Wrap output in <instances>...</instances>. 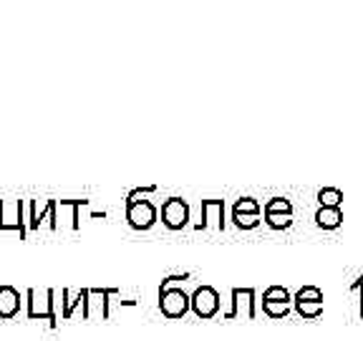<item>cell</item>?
I'll return each mask as SVG.
<instances>
[{
	"mask_svg": "<svg viewBox=\"0 0 363 341\" xmlns=\"http://www.w3.org/2000/svg\"><path fill=\"white\" fill-rule=\"evenodd\" d=\"M192 308L199 318H212L220 308V296L212 286H199L192 293Z\"/></svg>",
	"mask_w": 363,
	"mask_h": 341,
	"instance_id": "cell-3",
	"label": "cell"
},
{
	"mask_svg": "<svg viewBox=\"0 0 363 341\" xmlns=\"http://www.w3.org/2000/svg\"><path fill=\"white\" fill-rule=\"evenodd\" d=\"M129 225L136 227V230H147V227L154 225L157 220V210H154V205L149 200H129Z\"/></svg>",
	"mask_w": 363,
	"mask_h": 341,
	"instance_id": "cell-4",
	"label": "cell"
},
{
	"mask_svg": "<svg viewBox=\"0 0 363 341\" xmlns=\"http://www.w3.org/2000/svg\"><path fill=\"white\" fill-rule=\"evenodd\" d=\"M257 215H260V207H257L255 200L245 197L235 205V222H238L240 227H255Z\"/></svg>",
	"mask_w": 363,
	"mask_h": 341,
	"instance_id": "cell-7",
	"label": "cell"
},
{
	"mask_svg": "<svg viewBox=\"0 0 363 341\" xmlns=\"http://www.w3.org/2000/svg\"><path fill=\"white\" fill-rule=\"evenodd\" d=\"M272 298H280V301H288V291L280 288V286H272V288L265 293V298H262V301H272Z\"/></svg>",
	"mask_w": 363,
	"mask_h": 341,
	"instance_id": "cell-13",
	"label": "cell"
},
{
	"mask_svg": "<svg viewBox=\"0 0 363 341\" xmlns=\"http://www.w3.org/2000/svg\"><path fill=\"white\" fill-rule=\"evenodd\" d=\"M290 212V202L288 200H280V197H275L272 202H267L265 205V212Z\"/></svg>",
	"mask_w": 363,
	"mask_h": 341,
	"instance_id": "cell-12",
	"label": "cell"
},
{
	"mask_svg": "<svg viewBox=\"0 0 363 341\" xmlns=\"http://www.w3.org/2000/svg\"><path fill=\"white\" fill-rule=\"evenodd\" d=\"M187 217H189V210H187V202L179 197H169L164 205H162V220L169 230H182V227L187 225Z\"/></svg>",
	"mask_w": 363,
	"mask_h": 341,
	"instance_id": "cell-5",
	"label": "cell"
},
{
	"mask_svg": "<svg viewBox=\"0 0 363 341\" xmlns=\"http://www.w3.org/2000/svg\"><path fill=\"white\" fill-rule=\"evenodd\" d=\"M21 291L16 286H0V318L3 321H11V318L21 316Z\"/></svg>",
	"mask_w": 363,
	"mask_h": 341,
	"instance_id": "cell-6",
	"label": "cell"
},
{
	"mask_svg": "<svg viewBox=\"0 0 363 341\" xmlns=\"http://www.w3.org/2000/svg\"><path fill=\"white\" fill-rule=\"evenodd\" d=\"M56 291L53 288H48L45 291V301L40 303L38 301V291H26V318H30V321H48L51 326H56L58 324V316H56Z\"/></svg>",
	"mask_w": 363,
	"mask_h": 341,
	"instance_id": "cell-1",
	"label": "cell"
},
{
	"mask_svg": "<svg viewBox=\"0 0 363 341\" xmlns=\"http://www.w3.org/2000/svg\"><path fill=\"white\" fill-rule=\"evenodd\" d=\"M315 220H318V225H323V227H338L340 220H343V215H340L338 207H320Z\"/></svg>",
	"mask_w": 363,
	"mask_h": 341,
	"instance_id": "cell-8",
	"label": "cell"
},
{
	"mask_svg": "<svg viewBox=\"0 0 363 341\" xmlns=\"http://www.w3.org/2000/svg\"><path fill=\"white\" fill-rule=\"evenodd\" d=\"M318 200H320L323 207H338V202L343 200V195H340L338 190H323V193L318 195Z\"/></svg>",
	"mask_w": 363,
	"mask_h": 341,
	"instance_id": "cell-9",
	"label": "cell"
},
{
	"mask_svg": "<svg viewBox=\"0 0 363 341\" xmlns=\"http://www.w3.org/2000/svg\"><path fill=\"white\" fill-rule=\"evenodd\" d=\"M265 217L272 227H288L290 225V212H283V215H278V212H265Z\"/></svg>",
	"mask_w": 363,
	"mask_h": 341,
	"instance_id": "cell-11",
	"label": "cell"
},
{
	"mask_svg": "<svg viewBox=\"0 0 363 341\" xmlns=\"http://www.w3.org/2000/svg\"><path fill=\"white\" fill-rule=\"evenodd\" d=\"M91 293L101 296V298H108V296L116 293V288H91ZM108 316V301H104V318Z\"/></svg>",
	"mask_w": 363,
	"mask_h": 341,
	"instance_id": "cell-14",
	"label": "cell"
},
{
	"mask_svg": "<svg viewBox=\"0 0 363 341\" xmlns=\"http://www.w3.org/2000/svg\"><path fill=\"white\" fill-rule=\"evenodd\" d=\"M320 303L323 301V296H320V291L313 288V286H308V288H303L301 293H298V303Z\"/></svg>",
	"mask_w": 363,
	"mask_h": 341,
	"instance_id": "cell-10",
	"label": "cell"
},
{
	"mask_svg": "<svg viewBox=\"0 0 363 341\" xmlns=\"http://www.w3.org/2000/svg\"><path fill=\"white\" fill-rule=\"evenodd\" d=\"M189 306H192V298L182 288L169 286V288L159 291V308H162V313H164L167 318H182L187 313Z\"/></svg>",
	"mask_w": 363,
	"mask_h": 341,
	"instance_id": "cell-2",
	"label": "cell"
}]
</instances>
